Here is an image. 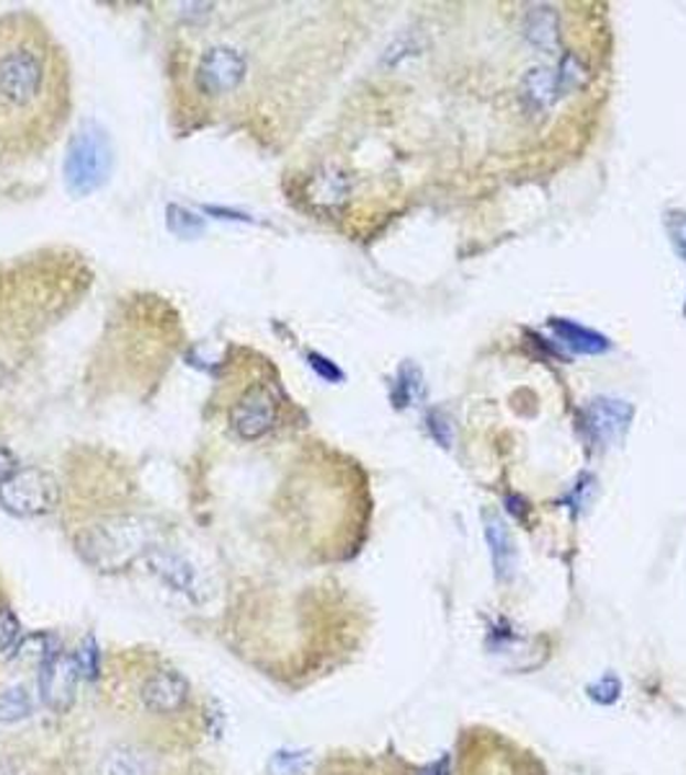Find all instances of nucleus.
Wrapping results in <instances>:
<instances>
[{
  "label": "nucleus",
  "mask_w": 686,
  "mask_h": 775,
  "mask_svg": "<svg viewBox=\"0 0 686 775\" xmlns=\"http://www.w3.org/2000/svg\"><path fill=\"white\" fill-rule=\"evenodd\" d=\"M75 665H78L81 678L94 680L98 675V646L94 641V636H86L78 646V651H75Z\"/></svg>",
  "instance_id": "nucleus-12"
},
{
  "label": "nucleus",
  "mask_w": 686,
  "mask_h": 775,
  "mask_svg": "<svg viewBox=\"0 0 686 775\" xmlns=\"http://www.w3.org/2000/svg\"><path fill=\"white\" fill-rule=\"evenodd\" d=\"M227 416H231V427L243 439L264 437L279 416L277 393L264 380H254V383H248V388H240L238 396L233 399L231 408H227Z\"/></svg>",
  "instance_id": "nucleus-2"
},
{
  "label": "nucleus",
  "mask_w": 686,
  "mask_h": 775,
  "mask_svg": "<svg viewBox=\"0 0 686 775\" xmlns=\"http://www.w3.org/2000/svg\"><path fill=\"white\" fill-rule=\"evenodd\" d=\"M0 499L11 512L19 514H40L55 505V489L50 484H42V478H17L0 489Z\"/></svg>",
  "instance_id": "nucleus-5"
},
{
  "label": "nucleus",
  "mask_w": 686,
  "mask_h": 775,
  "mask_svg": "<svg viewBox=\"0 0 686 775\" xmlns=\"http://www.w3.org/2000/svg\"><path fill=\"white\" fill-rule=\"evenodd\" d=\"M21 626L11 611H0V651H13L19 646Z\"/></svg>",
  "instance_id": "nucleus-14"
},
{
  "label": "nucleus",
  "mask_w": 686,
  "mask_h": 775,
  "mask_svg": "<svg viewBox=\"0 0 686 775\" xmlns=\"http://www.w3.org/2000/svg\"><path fill=\"white\" fill-rule=\"evenodd\" d=\"M0 775H29V771L21 760L0 757Z\"/></svg>",
  "instance_id": "nucleus-16"
},
{
  "label": "nucleus",
  "mask_w": 686,
  "mask_h": 775,
  "mask_svg": "<svg viewBox=\"0 0 686 775\" xmlns=\"http://www.w3.org/2000/svg\"><path fill=\"white\" fill-rule=\"evenodd\" d=\"M81 670L75 665V657L57 651L40 667V698L50 711L67 713L78 698Z\"/></svg>",
  "instance_id": "nucleus-3"
},
{
  "label": "nucleus",
  "mask_w": 686,
  "mask_h": 775,
  "mask_svg": "<svg viewBox=\"0 0 686 775\" xmlns=\"http://www.w3.org/2000/svg\"><path fill=\"white\" fill-rule=\"evenodd\" d=\"M589 422L591 429L597 435L609 443V439L620 437L622 429L628 427L630 422V406H622L620 401H597L589 408Z\"/></svg>",
  "instance_id": "nucleus-7"
},
{
  "label": "nucleus",
  "mask_w": 686,
  "mask_h": 775,
  "mask_svg": "<svg viewBox=\"0 0 686 775\" xmlns=\"http://www.w3.org/2000/svg\"><path fill=\"white\" fill-rule=\"evenodd\" d=\"M34 698L24 686L9 688L0 693V721L3 724H17V721L32 716Z\"/></svg>",
  "instance_id": "nucleus-10"
},
{
  "label": "nucleus",
  "mask_w": 686,
  "mask_h": 775,
  "mask_svg": "<svg viewBox=\"0 0 686 775\" xmlns=\"http://www.w3.org/2000/svg\"><path fill=\"white\" fill-rule=\"evenodd\" d=\"M558 13L553 9H535L527 17V36L529 42H535L543 50L558 47Z\"/></svg>",
  "instance_id": "nucleus-9"
},
{
  "label": "nucleus",
  "mask_w": 686,
  "mask_h": 775,
  "mask_svg": "<svg viewBox=\"0 0 686 775\" xmlns=\"http://www.w3.org/2000/svg\"><path fill=\"white\" fill-rule=\"evenodd\" d=\"M101 775H150V767L135 750H114L104 757Z\"/></svg>",
  "instance_id": "nucleus-11"
},
{
  "label": "nucleus",
  "mask_w": 686,
  "mask_h": 775,
  "mask_svg": "<svg viewBox=\"0 0 686 775\" xmlns=\"http://www.w3.org/2000/svg\"><path fill=\"white\" fill-rule=\"evenodd\" d=\"M668 231H671V235H674L676 246L682 248V254H684V258H686V215H682V212H676V215H671V220H668Z\"/></svg>",
  "instance_id": "nucleus-15"
},
{
  "label": "nucleus",
  "mask_w": 686,
  "mask_h": 775,
  "mask_svg": "<svg viewBox=\"0 0 686 775\" xmlns=\"http://www.w3.org/2000/svg\"><path fill=\"white\" fill-rule=\"evenodd\" d=\"M485 538L487 543H491L495 572H499L501 580H508L516 566V549H514V541H511L506 522L495 514H485Z\"/></svg>",
  "instance_id": "nucleus-6"
},
{
  "label": "nucleus",
  "mask_w": 686,
  "mask_h": 775,
  "mask_svg": "<svg viewBox=\"0 0 686 775\" xmlns=\"http://www.w3.org/2000/svg\"><path fill=\"white\" fill-rule=\"evenodd\" d=\"M73 65L32 11L0 17V163L47 153L73 117Z\"/></svg>",
  "instance_id": "nucleus-1"
},
{
  "label": "nucleus",
  "mask_w": 686,
  "mask_h": 775,
  "mask_svg": "<svg viewBox=\"0 0 686 775\" xmlns=\"http://www.w3.org/2000/svg\"><path fill=\"white\" fill-rule=\"evenodd\" d=\"M553 329L570 349H576L581 354H601L609 349V341L601 333L583 329V326L574 321H553Z\"/></svg>",
  "instance_id": "nucleus-8"
},
{
  "label": "nucleus",
  "mask_w": 686,
  "mask_h": 775,
  "mask_svg": "<svg viewBox=\"0 0 686 775\" xmlns=\"http://www.w3.org/2000/svg\"><path fill=\"white\" fill-rule=\"evenodd\" d=\"M304 767L302 752H277L269 763V775H300Z\"/></svg>",
  "instance_id": "nucleus-13"
},
{
  "label": "nucleus",
  "mask_w": 686,
  "mask_h": 775,
  "mask_svg": "<svg viewBox=\"0 0 686 775\" xmlns=\"http://www.w3.org/2000/svg\"><path fill=\"white\" fill-rule=\"evenodd\" d=\"M189 682L176 670H152L142 678L140 703L152 716H176L186 709Z\"/></svg>",
  "instance_id": "nucleus-4"
}]
</instances>
